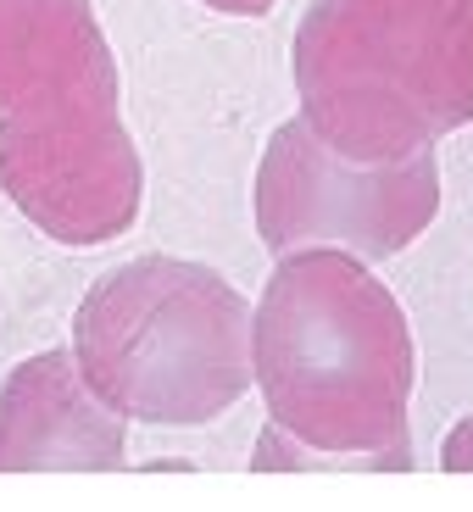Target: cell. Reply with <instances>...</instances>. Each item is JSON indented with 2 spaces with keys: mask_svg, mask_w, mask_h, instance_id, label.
Here are the masks:
<instances>
[{
  "mask_svg": "<svg viewBox=\"0 0 473 512\" xmlns=\"http://www.w3.org/2000/svg\"><path fill=\"white\" fill-rule=\"evenodd\" d=\"M251 384L268 423L318 451L412 446L418 346L396 290L340 245L273 256L251 307Z\"/></svg>",
  "mask_w": 473,
  "mask_h": 512,
  "instance_id": "obj_1",
  "label": "cell"
},
{
  "mask_svg": "<svg viewBox=\"0 0 473 512\" xmlns=\"http://www.w3.org/2000/svg\"><path fill=\"white\" fill-rule=\"evenodd\" d=\"M295 112L351 162H401L473 123V0H312Z\"/></svg>",
  "mask_w": 473,
  "mask_h": 512,
  "instance_id": "obj_2",
  "label": "cell"
},
{
  "mask_svg": "<svg viewBox=\"0 0 473 512\" xmlns=\"http://www.w3.org/2000/svg\"><path fill=\"white\" fill-rule=\"evenodd\" d=\"M73 357L128 423L201 429L251 390V301L190 256H134L73 312Z\"/></svg>",
  "mask_w": 473,
  "mask_h": 512,
  "instance_id": "obj_3",
  "label": "cell"
},
{
  "mask_svg": "<svg viewBox=\"0 0 473 512\" xmlns=\"http://www.w3.org/2000/svg\"><path fill=\"white\" fill-rule=\"evenodd\" d=\"M251 218L256 240L273 256L301 245H340L362 262H390L440 218V162L435 151L401 162H351L295 112L262 145Z\"/></svg>",
  "mask_w": 473,
  "mask_h": 512,
  "instance_id": "obj_4",
  "label": "cell"
},
{
  "mask_svg": "<svg viewBox=\"0 0 473 512\" xmlns=\"http://www.w3.org/2000/svg\"><path fill=\"white\" fill-rule=\"evenodd\" d=\"M0 190L45 240L90 251L140 223L145 162L123 106L0 117Z\"/></svg>",
  "mask_w": 473,
  "mask_h": 512,
  "instance_id": "obj_5",
  "label": "cell"
},
{
  "mask_svg": "<svg viewBox=\"0 0 473 512\" xmlns=\"http://www.w3.org/2000/svg\"><path fill=\"white\" fill-rule=\"evenodd\" d=\"M128 468V418H117L73 346L34 351L0 384V474H117Z\"/></svg>",
  "mask_w": 473,
  "mask_h": 512,
  "instance_id": "obj_6",
  "label": "cell"
},
{
  "mask_svg": "<svg viewBox=\"0 0 473 512\" xmlns=\"http://www.w3.org/2000/svg\"><path fill=\"white\" fill-rule=\"evenodd\" d=\"M51 106H123L95 0H0V117Z\"/></svg>",
  "mask_w": 473,
  "mask_h": 512,
  "instance_id": "obj_7",
  "label": "cell"
},
{
  "mask_svg": "<svg viewBox=\"0 0 473 512\" xmlns=\"http://www.w3.org/2000/svg\"><path fill=\"white\" fill-rule=\"evenodd\" d=\"M307 468H323V474H407L412 446H396V451H318V446H301L295 435H284L279 423H262L256 451H251V474H307Z\"/></svg>",
  "mask_w": 473,
  "mask_h": 512,
  "instance_id": "obj_8",
  "label": "cell"
},
{
  "mask_svg": "<svg viewBox=\"0 0 473 512\" xmlns=\"http://www.w3.org/2000/svg\"><path fill=\"white\" fill-rule=\"evenodd\" d=\"M440 468H446V474H473V412H468V418H457V429L446 435Z\"/></svg>",
  "mask_w": 473,
  "mask_h": 512,
  "instance_id": "obj_9",
  "label": "cell"
},
{
  "mask_svg": "<svg viewBox=\"0 0 473 512\" xmlns=\"http://www.w3.org/2000/svg\"><path fill=\"white\" fill-rule=\"evenodd\" d=\"M201 6L218 17H268L279 0H201Z\"/></svg>",
  "mask_w": 473,
  "mask_h": 512,
  "instance_id": "obj_10",
  "label": "cell"
},
{
  "mask_svg": "<svg viewBox=\"0 0 473 512\" xmlns=\"http://www.w3.org/2000/svg\"><path fill=\"white\" fill-rule=\"evenodd\" d=\"M195 462H184V457H162V462H145V474H190Z\"/></svg>",
  "mask_w": 473,
  "mask_h": 512,
  "instance_id": "obj_11",
  "label": "cell"
}]
</instances>
